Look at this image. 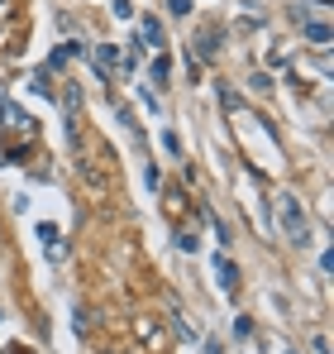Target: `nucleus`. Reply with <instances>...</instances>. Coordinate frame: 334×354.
Instances as JSON below:
<instances>
[{
	"label": "nucleus",
	"mask_w": 334,
	"mask_h": 354,
	"mask_svg": "<svg viewBox=\"0 0 334 354\" xmlns=\"http://www.w3.org/2000/svg\"><path fill=\"white\" fill-rule=\"evenodd\" d=\"M306 10H315V15H325V10H330V0H306Z\"/></svg>",
	"instance_id": "a211bd4d"
},
{
	"label": "nucleus",
	"mask_w": 334,
	"mask_h": 354,
	"mask_svg": "<svg viewBox=\"0 0 334 354\" xmlns=\"http://www.w3.org/2000/svg\"><path fill=\"white\" fill-rule=\"evenodd\" d=\"M196 58H201V62H215V58H220V29H215V24H206V29H201V39H196Z\"/></svg>",
	"instance_id": "20e7f679"
},
{
	"label": "nucleus",
	"mask_w": 334,
	"mask_h": 354,
	"mask_svg": "<svg viewBox=\"0 0 334 354\" xmlns=\"http://www.w3.org/2000/svg\"><path fill=\"white\" fill-rule=\"evenodd\" d=\"M0 321H5V311H0Z\"/></svg>",
	"instance_id": "412c9836"
},
{
	"label": "nucleus",
	"mask_w": 334,
	"mask_h": 354,
	"mask_svg": "<svg viewBox=\"0 0 334 354\" xmlns=\"http://www.w3.org/2000/svg\"><path fill=\"white\" fill-rule=\"evenodd\" d=\"M62 259H67V244H62V239L48 244V263H62Z\"/></svg>",
	"instance_id": "dca6fc26"
},
{
	"label": "nucleus",
	"mask_w": 334,
	"mask_h": 354,
	"mask_svg": "<svg viewBox=\"0 0 334 354\" xmlns=\"http://www.w3.org/2000/svg\"><path fill=\"white\" fill-rule=\"evenodd\" d=\"M139 44H144V48H163V44H167L163 24H158L153 15H148V19H139Z\"/></svg>",
	"instance_id": "39448f33"
},
{
	"label": "nucleus",
	"mask_w": 334,
	"mask_h": 354,
	"mask_svg": "<svg viewBox=\"0 0 334 354\" xmlns=\"http://www.w3.org/2000/svg\"><path fill=\"white\" fill-rule=\"evenodd\" d=\"M167 77H172V62H167V53H158V58L148 62V82L153 86H167Z\"/></svg>",
	"instance_id": "6e6552de"
},
{
	"label": "nucleus",
	"mask_w": 334,
	"mask_h": 354,
	"mask_svg": "<svg viewBox=\"0 0 334 354\" xmlns=\"http://www.w3.org/2000/svg\"><path fill=\"white\" fill-rule=\"evenodd\" d=\"M167 10H172V15H191L196 5H191V0H167Z\"/></svg>",
	"instance_id": "f3484780"
},
{
	"label": "nucleus",
	"mask_w": 334,
	"mask_h": 354,
	"mask_svg": "<svg viewBox=\"0 0 334 354\" xmlns=\"http://www.w3.org/2000/svg\"><path fill=\"white\" fill-rule=\"evenodd\" d=\"M301 39H311V44L325 48V44H330V24H325V19H306V24H301Z\"/></svg>",
	"instance_id": "0eeeda50"
},
{
	"label": "nucleus",
	"mask_w": 334,
	"mask_h": 354,
	"mask_svg": "<svg viewBox=\"0 0 334 354\" xmlns=\"http://www.w3.org/2000/svg\"><path fill=\"white\" fill-rule=\"evenodd\" d=\"M234 335H239V340H248V335H253V321H248V316H239V321H234Z\"/></svg>",
	"instance_id": "4468645a"
},
{
	"label": "nucleus",
	"mask_w": 334,
	"mask_h": 354,
	"mask_svg": "<svg viewBox=\"0 0 334 354\" xmlns=\"http://www.w3.org/2000/svg\"><path fill=\"white\" fill-rule=\"evenodd\" d=\"M286 354H296V350H286Z\"/></svg>",
	"instance_id": "4be33fe9"
},
{
	"label": "nucleus",
	"mask_w": 334,
	"mask_h": 354,
	"mask_svg": "<svg viewBox=\"0 0 334 354\" xmlns=\"http://www.w3.org/2000/svg\"><path fill=\"white\" fill-rule=\"evenodd\" d=\"M29 86H34L39 96H53V72H48V67H39V72L29 77Z\"/></svg>",
	"instance_id": "9d476101"
},
{
	"label": "nucleus",
	"mask_w": 334,
	"mask_h": 354,
	"mask_svg": "<svg viewBox=\"0 0 334 354\" xmlns=\"http://www.w3.org/2000/svg\"><path fill=\"white\" fill-rule=\"evenodd\" d=\"M5 5H10V0H0V10H5Z\"/></svg>",
	"instance_id": "aec40b11"
},
{
	"label": "nucleus",
	"mask_w": 334,
	"mask_h": 354,
	"mask_svg": "<svg viewBox=\"0 0 334 354\" xmlns=\"http://www.w3.org/2000/svg\"><path fill=\"white\" fill-rule=\"evenodd\" d=\"M163 149H167V153H172V158H181V139H177L172 129H167V134H163Z\"/></svg>",
	"instance_id": "ddd939ff"
},
{
	"label": "nucleus",
	"mask_w": 334,
	"mask_h": 354,
	"mask_svg": "<svg viewBox=\"0 0 334 354\" xmlns=\"http://www.w3.org/2000/svg\"><path fill=\"white\" fill-rule=\"evenodd\" d=\"M0 115L10 120V129H19V134H29V129H34V120L24 115V111H19L14 101H5V106H0Z\"/></svg>",
	"instance_id": "423d86ee"
},
{
	"label": "nucleus",
	"mask_w": 334,
	"mask_h": 354,
	"mask_svg": "<svg viewBox=\"0 0 334 354\" xmlns=\"http://www.w3.org/2000/svg\"><path fill=\"white\" fill-rule=\"evenodd\" d=\"M277 225L282 235H286V244H311V225H306V211H301V201L291 196V192H282L277 196Z\"/></svg>",
	"instance_id": "f257e3e1"
},
{
	"label": "nucleus",
	"mask_w": 334,
	"mask_h": 354,
	"mask_svg": "<svg viewBox=\"0 0 334 354\" xmlns=\"http://www.w3.org/2000/svg\"><path fill=\"white\" fill-rule=\"evenodd\" d=\"M39 239H43V249H48V244H57V225H48V221H43V225H39Z\"/></svg>",
	"instance_id": "2eb2a0df"
},
{
	"label": "nucleus",
	"mask_w": 334,
	"mask_h": 354,
	"mask_svg": "<svg viewBox=\"0 0 334 354\" xmlns=\"http://www.w3.org/2000/svg\"><path fill=\"white\" fill-rule=\"evenodd\" d=\"M91 62H96V77L110 82L115 72H119V44H96L91 48Z\"/></svg>",
	"instance_id": "f03ea898"
},
{
	"label": "nucleus",
	"mask_w": 334,
	"mask_h": 354,
	"mask_svg": "<svg viewBox=\"0 0 334 354\" xmlns=\"http://www.w3.org/2000/svg\"><path fill=\"white\" fill-rule=\"evenodd\" d=\"M57 101H62V111H67V120H72V115H77V106H81V86H77V82H67V91H62Z\"/></svg>",
	"instance_id": "1a4fd4ad"
},
{
	"label": "nucleus",
	"mask_w": 334,
	"mask_h": 354,
	"mask_svg": "<svg viewBox=\"0 0 334 354\" xmlns=\"http://www.w3.org/2000/svg\"><path fill=\"white\" fill-rule=\"evenodd\" d=\"M177 249H181V254H196V249H201V239L191 235V230H177Z\"/></svg>",
	"instance_id": "9b49d317"
},
{
	"label": "nucleus",
	"mask_w": 334,
	"mask_h": 354,
	"mask_svg": "<svg viewBox=\"0 0 334 354\" xmlns=\"http://www.w3.org/2000/svg\"><path fill=\"white\" fill-rule=\"evenodd\" d=\"M110 15L115 19H134V5L129 0H110Z\"/></svg>",
	"instance_id": "f8f14e48"
},
{
	"label": "nucleus",
	"mask_w": 334,
	"mask_h": 354,
	"mask_svg": "<svg viewBox=\"0 0 334 354\" xmlns=\"http://www.w3.org/2000/svg\"><path fill=\"white\" fill-rule=\"evenodd\" d=\"M215 283H220V292H239V263L224 259V249L215 254Z\"/></svg>",
	"instance_id": "7ed1b4c3"
},
{
	"label": "nucleus",
	"mask_w": 334,
	"mask_h": 354,
	"mask_svg": "<svg viewBox=\"0 0 334 354\" xmlns=\"http://www.w3.org/2000/svg\"><path fill=\"white\" fill-rule=\"evenodd\" d=\"M315 354H330V340L325 335H315Z\"/></svg>",
	"instance_id": "6ab92c4d"
}]
</instances>
